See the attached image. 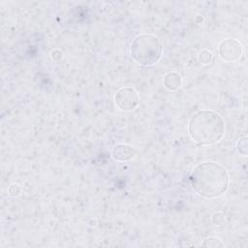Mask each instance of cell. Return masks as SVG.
Here are the masks:
<instances>
[{"mask_svg":"<svg viewBox=\"0 0 248 248\" xmlns=\"http://www.w3.org/2000/svg\"><path fill=\"white\" fill-rule=\"evenodd\" d=\"M226 131L225 120L215 110L201 109L190 119L188 132L191 139L200 145H211L218 142Z\"/></svg>","mask_w":248,"mask_h":248,"instance_id":"7a4b0ae2","label":"cell"},{"mask_svg":"<svg viewBox=\"0 0 248 248\" xmlns=\"http://www.w3.org/2000/svg\"><path fill=\"white\" fill-rule=\"evenodd\" d=\"M202 245L205 247H224L225 246L222 240L217 237H207L202 241Z\"/></svg>","mask_w":248,"mask_h":248,"instance_id":"9c48e42d","label":"cell"},{"mask_svg":"<svg viewBox=\"0 0 248 248\" xmlns=\"http://www.w3.org/2000/svg\"><path fill=\"white\" fill-rule=\"evenodd\" d=\"M198 58H199V61L202 64H205L206 65V64H209L212 61L213 54H212L211 50H209V49H202L200 52Z\"/></svg>","mask_w":248,"mask_h":248,"instance_id":"ba28073f","label":"cell"},{"mask_svg":"<svg viewBox=\"0 0 248 248\" xmlns=\"http://www.w3.org/2000/svg\"><path fill=\"white\" fill-rule=\"evenodd\" d=\"M163 83H164V86L168 90L174 91V90H177L181 86L182 78L178 73L169 72L164 76Z\"/></svg>","mask_w":248,"mask_h":248,"instance_id":"52a82bcc","label":"cell"},{"mask_svg":"<svg viewBox=\"0 0 248 248\" xmlns=\"http://www.w3.org/2000/svg\"><path fill=\"white\" fill-rule=\"evenodd\" d=\"M194 191L202 198L214 199L222 196L229 188L230 176L226 168L216 162L198 164L190 174Z\"/></svg>","mask_w":248,"mask_h":248,"instance_id":"6da1fadb","label":"cell"},{"mask_svg":"<svg viewBox=\"0 0 248 248\" xmlns=\"http://www.w3.org/2000/svg\"><path fill=\"white\" fill-rule=\"evenodd\" d=\"M114 102L118 108L124 111L135 109L140 103L138 92L132 87H122L114 95Z\"/></svg>","mask_w":248,"mask_h":248,"instance_id":"277c9868","label":"cell"},{"mask_svg":"<svg viewBox=\"0 0 248 248\" xmlns=\"http://www.w3.org/2000/svg\"><path fill=\"white\" fill-rule=\"evenodd\" d=\"M236 149L239 154H241L243 156L247 155V137L246 136H244L243 138H240L237 140Z\"/></svg>","mask_w":248,"mask_h":248,"instance_id":"30bf717a","label":"cell"},{"mask_svg":"<svg viewBox=\"0 0 248 248\" xmlns=\"http://www.w3.org/2000/svg\"><path fill=\"white\" fill-rule=\"evenodd\" d=\"M163 52L161 41L150 34H140L134 38L130 46L133 60L141 66H151L157 63Z\"/></svg>","mask_w":248,"mask_h":248,"instance_id":"3957f363","label":"cell"},{"mask_svg":"<svg viewBox=\"0 0 248 248\" xmlns=\"http://www.w3.org/2000/svg\"><path fill=\"white\" fill-rule=\"evenodd\" d=\"M111 155L114 160L119 162H125L135 158V156L137 155V150L129 144L118 143L113 146Z\"/></svg>","mask_w":248,"mask_h":248,"instance_id":"8992f818","label":"cell"},{"mask_svg":"<svg viewBox=\"0 0 248 248\" xmlns=\"http://www.w3.org/2000/svg\"><path fill=\"white\" fill-rule=\"evenodd\" d=\"M8 191H9V195L10 196L15 197V196H17L20 193V188H19V186L17 184H12Z\"/></svg>","mask_w":248,"mask_h":248,"instance_id":"7c38bea8","label":"cell"},{"mask_svg":"<svg viewBox=\"0 0 248 248\" xmlns=\"http://www.w3.org/2000/svg\"><path fill=\"white\" fill-rule=\"evenodd\" d=\"M212 222L215 224V225H222L224 222H225V216L221 213V212H215L212 216Z\"/></svg>","mask_w":248,"mask_h":248,"instance_id":"8fae6325","label":"cell"},{"mask_svg":"<svg viewBox=\"0 0 248 248\" xmlns=\"http://www.w3.org/2000/svg\"><path fill=\"white\" fill-rule=\"evenodd\" d=\"M218 53L227 62L236 61L242 55V45L236 39H225L218 46Z\"/></svg>","mask_w":248,"mask_h":248,"instance_id":"5b68a950","label":"cell"}]
</instances>
